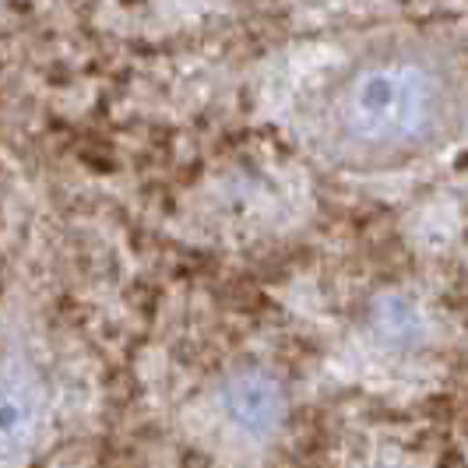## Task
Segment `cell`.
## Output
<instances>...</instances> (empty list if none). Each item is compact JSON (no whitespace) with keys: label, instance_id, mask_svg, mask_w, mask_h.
Listing matches in <instances>:
<instances>
[{"label":"cell","instance_id":"6da1fadb","mask_svg":"<svg viewBox=\"0 0 468 468\" xmlns=\"http://www.w3.org/2000/svg\"><path fill=\"white\" fill-rule=\"evenodd\" d=\"M468 78L437 36H395L342 70L317 113L324 159L352 173H391L462 138Z\"/></svg>","mask_w":468,"mask_h":468},{"label":"cell","instance_id":"3957f363","mask_svg":"<svg viewBox=\"0 0 468 468\" xmlns=\"http://www.w3.org/2000/svg\"><path fill=\"white\" fill-rule=\"evenodd\" d=\"M229 409L239 420L264 422L268 412H275V395H271V388H264L258 380H239L229 391Z\"/></svg>","mask_w":468,"mask_h":468},{"label":"cell","instance_id":"7a4b0ae2","mask_svg":"<svg viewBox=\"0 0 468 468\" xmlns=\"http://www.w3.org/2000/svg\"><path fill=\"white\" fill-rule=\"evenodd\" d=\"M43 395L36 380L15 367H0V465L22 458L39 437Z\"/></svg>","mask_w":468,"mask_h":468}]
</instances>
